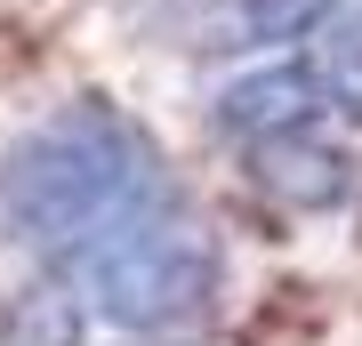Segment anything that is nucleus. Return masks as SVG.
Listing matches in <instances>:
<instances>
[{
	"label": "nucleus",
	"instance_id": "f257e3e1",
	"mask_svg": "<svg viewBox=\"0 0 362 346\" xmlns=\"http://www.w3.org/2000/svg\"><path fill=\"white\" fill-rule=\"evenodd\" d=\"M153 193H169L161 137L113 97H73L0 145V250L65 266Z\"/></svg>",
	"mask_w": 362,
	"mask_h": 346
},
{
	"label": "nucleus",
	"instance_id": "f03ea898",
	"mask_svg": "<svg viewBox=\"0 0 362 346\" xmlns=\"http://www.w3.org/2000/svg\"><path fill=\"white\" fill-rule=\"evenodd\" d=\"M73 298L89 306V322L129 338H185L194 322L218 314L226 298V242L209 233V218L185 202L177 185L153 193L145 209H129L121 226H105L89 250H73L65 266Z\"/></svg>",
	"mask_w": 362,
	"mask_h": 346
},
{
	"label": "nucleus",
	"instance_id": "7ed1b4c3",
	"mask_svg": "<svg viewBox=\"0 0 362 346\" xmlns=\"http://www.w3.org/2000/svg\"><path fill=\"white\" fill-rule=\"evenodd\" d=\"M209 121L226 129L233 145H266V137H290V129H322L330 105H322V81H314V57H266L250 73H233L218 97H209Z\"/></svg>",
	"mask_w": 362,
	"mask_h": 346
},
{
	"label": "nucleus",
	"instance_id": "20e7f679",
	"mask_svg": "<svg viewBox=\"0 0 362 346\" xmlns=\"http://www.w3.org/2000/svg\"><path fill=\"white\" fill-rule=\"evenodd\" d=\"M250 178H258L282 209H306V218L354 202V154H346V145H330L322 129H290V137L250 145Z\"/></svg>",
	"mask_w": 362,
	"mask_h": 346
},
{
	"label": "nucleus",
	"instance_id": "39448f33",
	"mask_svg": "<svg viewBox=\"0 0 362 346\" xmlns=\"http://www.w3.org/2000/svg\"><path fill=\"white\" fill-rule=\"evenodd\" d=\"M0 346H89V306L49 266L8 274L0 282Z\"/></svg>",
	"mask_w": 362,
	"mask_h": 346
},
{
	"label": "nucleus",
	"instance_id": "423d86ee",
	"mask_svg": "<svg viewBox=\"0 0 362 346\" xmlns=\"http://www.w3.org/2000/svg\"><path fill=\"white\" fill-rule=\"evenodd\" d=\"M306 57H314V81H322L330 121H362V0H346V8L314 33Z\"/></svg>",
	"mask_w": 362,
	"mask_h": 346
},
{
	"label": "nucleus",
	"instance_id": "0eeeda50",
	"mask_svg": "<svg viewBox=\"0 0 362 346\" xmlns=\"http://www.w3.org/2000/svg\"><path fill=\"white\" fill-rule=\"evenodd\" d=\"M346 0H233V33L242 49H282V40H314Z\"/></svg>",
	"mask_w": 362,
	"mask_h": 346
}]
</instances>
